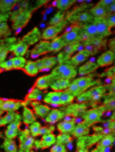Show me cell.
Returning <instances> with one entry per match:
<instances>
[{"label": "cell", "mask_w": 115, "mask_h": 152, "mask_svg": "<svg viewBox=\"0 0 115 152\" xmlns=\"http://www.w3.org/2000/svg\"><path fill=\"white\" fill-rule=\"evenodd\" d=\"M78 71L71 63H62L60 66H58L56 68H54V71L51 72V77L52 80L56 79H64V80H71V79L76 77Z\"/></svg>", "instance_id": "6da1fadb"}, {"label": "cell", "mask_w": 115, "mask_h": 152, "mask_svg": "<svg viewBox=\"0 0 115 152\" xmlns=\"http://www.w3.org/2000/svg\"><path fill=\"white\" fill-rule=\"evenodd\" d=\"M103 111H105V108L103 107L102 108H92V110L87 111V112L84 113L83 123L86 124V126H88V127L95 126V124L100 120V118H102Z\"/></svg>", "instance_id": "7a4b0ae2"}, {"label": "cell", "mask_w": 115, "mask_h": 152, "mask_svg": "<svg viewBox=\"0 0 115 152\" xmlns=\"http://www.w3.org/2000/svg\"><path fill=\"white\" fill-rule=\"evenodd\" d=\"M21 107V103L19 100H13V99H7V100H1L0 102V110L3 112H16L19 108Z\"/></svg>", "instance_id": "3957f363"}, {"label": "cell", "mask_w": 115, "mask_h": 152, "mask_svg": "<svg viewBox=\"0 0 115 152\" xmlns=\"http://www.w3.org/2000/svg\"><path fill=\"white\" fill-rule=\"evenodd\" d=\"M114 61H115V52L113 50H110V51L103 52L102 55L98 58L97 64H98V67H108V66H111Z\"/></svg>", "instance_id": "277c9868"}, {"label": "cell", "mask_w": 115, "mask_h": 152, "mask_svg": "<svg viewBox=\"0 0 115 152\" xmlns=\"http://www.w3.org/2000/svg\"><path fill=\"white\" fill-rule=\"evenodd\" d=\"M63 42L66 43V45H71V44H76L80 39V31L78 28H72L70 31H67L64 35L62 36Z\"/></svg>", "instance_id": "5b68a950"}, {"label": "cell", "mask_w": 115, "mask_h": 152, "mask_svg": "<svg viewBox=\"0 0 115 152\" xmlns=\"http://www.w3.org/2000/svg\"><path fill=\"white\" fill-rule=\"evenodd\" d=\"M63 26H59V27H47V28L43 31V34L40 35V37H42L43 40H46V42H52L54 39H56L58 35H59V32L62 31Z\"/></svg>", "instance_id": "8992f818"}, {"label": "cell", "mask_w": 115, "mask_h": 152, "mask_svg": "<svg viewBox=\"0 0 115 152\" xmlns=\"http://www.w3.org/2000/svg\"><path fill=\"white\" fill-rule=\"evenodd\" d=\"M94 24H95V27H97V31H98V35H99V37H107V36H110L111 28L108 27L106 19H98V20L94 21Z\"/></svg>", "instance_id": "52a82bcc"}, {"label": "cell", "mask_w": 115, "mask_h": 152, "mask_svg": "<svg viewBox=\"0 0 115 152\" xmlns=\"http://www.w3.org/2000/svg\"><path fill=\"white\" fill-rule=\"evenodd\" d=\"M56 61H58V59L55 56H47V58L39 59V60L36 61V64H38V67H39V71H48V69L54 68Z\"/></svg>", "instance_id": "ba28073f"}, {"label": "cell", "mask_w": 115, "mask_h": 152, "mask_svg": "<svg viewBox=\"0 0 115 152\" xmlns=\"http://www.w3.org/2000/svg\"><path fill=\"white\" fill-rule=\"evenodd\" d=\"M19 128H20V120H15L7 127L5 129L4 135H5V139H10V140H15V137L19 135Z\"/></svg>", "instance_id": "9c48e42d"}, {"label": "cell", "mask_w": 115, "mask_h": 152, "mask_svg": "<svg viewBox=\"0 0 115 152\" xmlns=\"http://www.w3.org/2000/svg\"><path fill=\"white\" fill-rule=\"evenodd\" d=\"M75 126L76 124L72 119H66V120L58 123L56 128L60 134H71V132L74 131V128H75Z\"/></svg>", "instance_id": "30bf717a"}, {"label": "cell", "mask_w": 115, "mask_h": 152, "mask_svg": "<svg viewBox=\"0 0 115 152\" xmlns=\"http://www.w3.org/2000/svg\"><path fill=\"white\" fill-rule=\"evenodd\" d=\"M44 104L47 105H52V107H60L62 103H60V92L52 91V92H48L47 95L44 96Z\"/></svg>", "instance_id": "8fae6325"}, {"label": "cell", "mask_w": 115, "mask_h": 152, "mask_svg": "<svg viewBox=\"0 0 115 152\" xmlns=\"http://www.w3.org/2000/svg\"><path fill=\"white\" fill-rule=\"evenodd\" d=\"M63 118H64V112H63L62 110L55 108V110L50 111V113L44 118V121L46 123H48V124H56L58 121H60Z\"/></svg>", "instance_id": "7c38bea8"}, {"label": "cell", "mask_w": 115, "mask_h": 152, "mask_svg": "<svg viewBox=\"0 0 115 152\" xmlns=\"http://www.w3.org/2000/svg\"><path fill=\"white\" fill-rule=\"evenodd\" d=\"M29 18H31L29 12H20V13H18V15L13 18V28H16V29L23 28V27L26 26L27 21L29 20Z\"/></svg>", "instance_id": "4fadbf2b"}, {"label": "cell", "mask_w": 115, "mask_h": 152, "mask_svg": "<svg viewBox=\"0 0 115 152\" xmlns=\"http://www.w3.org/2000/svg\"><path fill=\"white\" fill-rule=\"evenodd\" d=\"M11 51H12L13 56H20V58H23V56L28 52V44L21 40V42L15 43V44L11 47Z\"/></svg>", "instance_id": "5bb4252c"}, {"label": "cell", "mask_w": 115, "mask_h": 152, "mask_svg": "<svg viewBox=\"0 0 115 152\" xmlns=\"http://www.w3.org/2000/svg\"><path fill=\"white\" fill-rule=\"evenodd\" d=\"M54 144H56V136L54 134H47V135H43L42 140L39 142V144H36V147L39 148H50L52 147Z\"/></svg>", "instance_id": "9a60e30c"}, {"label": "cell", "mask_w": 115, "mask_h": 152, "mask_svg": "<svg viewBox=\"0 0 115 152\" xmlns=\"http://www.w3.org/2000/svg\"><path fill=\"white\" fill-rule=\"evenodd\" d=\"M90 13H91V16H94L95 18V20H98V19H106L108 16L107 8L102 7L100 4L94 5V7L91 8V11H90Z\"/></svg>", "instance_id": "2e32d148"}, {"label": "cell", "mask_w": 115, "mask_h": 152, "mask_svg": "<svg viewBox=\"0 0 115 152\" xmlns=\"http://www.w3.org/2000/svg\"><path fill=\"white\" fill-rule=\"evenodd\" d=\"M71 81L70 80H64V79H56L51 83V88L56 92H63V91H67L68 89V86H70Z\"/></svg>", "instance_id": "e0dca14e"}, {"label": "cell", "mask_w": 115, "mask_h": 152, "mask_svg": "<svg viewBox=\"0 0 115 152\" xmlns=\"http://www.w3.org/2000/svg\"><path fill=\"white\" fill-rule=\"evenodd\" d=\"M34 113H35V116H38V118H40V119H44L46 116L50 113V107H48L47 104H36L35 103L34 104Z\"/></svg>", "instance_id": "ac0fdd59"}, {"label": "cell", "mask_w": 115, "mask_h": 152, "mask_svg": "<svg viewBox=\"0 0 115 152\" xmlns=\"http://www.w3.org/2000/svg\"><path fill=\"white\" fill-rule=\"evenodd\" d=\"M47 52H51L50 51V42H46V40H42L39 44L35 47L34 52H32V56H39V55H46Z\"/></svg>", "instance_id": "d6986e66"}, {"label": "cell", "mask_w": 115, "mask_h": 152, "mask_svg": "<svg viewBox=\"0 0 115 152\" xmlns=\"http://www.w3.org/2000/svg\"><path fill=\"white\" fill-rule=\"evenodd\" d=\"M51 80H52V77H51L50 75L42 76V77L36 79V81H35V88L40 89V91H44V89H47L48 87L51 86Z\"/></svg>", "instance_id": "ffe728a7"}, {"label": "cell", "mask_w": 115, "mask_h": 152, "mask_svg": "<svg viewBox=\"0 0 115 152\" xmlns=\"http://www.w3.org/2000/svg\"><path fill=\"white\" fill-rule=\"evenodd\" d=\"M74 81L76 83V86L79 87V89H80L82 92H86V89L92 84V79L90 77V76H80V77L75 79Z\"/></svg>", "instance_id": "44dd1931"}, {"label": "cell", "mask_w": 115, "mask_h": 152, "mask_svg": "<svg viewBox=\"0 0 115 152\" xmlns=\"http://www.w3.org/2000/svg\"><path fill=\"white\" fill-rule=\"evenodd\" d=\"M87 59H88V55H87L84 51H78L76 53H74V55L71 56V64H72V66H80Z\"/></svg>", "instance_id": "7402d4cb"}, {"label": "cell", "mask_w": 115, "mask_h": 152, "mask_svg": "<svg viewBox=\"0 0 115 152\" xmlns=\"http://www.w3.org/2000/svg\"><path fill=\"white\" fill-rule=\"evenodd\" d=\"M114 142H115V137L113 135H106V136L98 143V151L106 150V148H111V145L114 144Z\"/></svg>", "instance_id": "603a6c76"}, {"label": "cell", "mask_w": 115, "mask_h": 152, "mask_svg": "<svg viewBox=\"0 0 115 152\" xmlns=\"http://www.w3.org/2000/svg\"><path fill=\"white\" fill-rule=\"evenodd\" d=\"M88 132H90V127L86 126L84 123H82V124H79V126H75V128H74V131H72V135L75 137H84V136H87Z\"/></svg>", "instance_id": "cb8c5ba5"}, {"label": "cell", "mask_w": 115, "mask_h": 152, "mask_svg": "<svg viewBox=\"0 0 115 152\" xmlns=\"http://www.w3.org/2000/svg\"><path fill=\"white\" fill-rule=\"evenodd\" d=\"M35 121H36V116H35L34 111L26 107L23 110V123L27 124V126H31V124L35 123Z\"/></svg>", "instance_id": "d4e9b609"}, {"label": "cell", "mask_w": 115, "mask_h": 152, "mask_svg": "<svg viewBox=\"0 0 115 152\" xmlns=\"http://www.w3.org/2000/svg\"><path fill=\"white\" fill-rule=\"evenodd\" d=\"M24 72H26L28 76H36L40 72L36 61H27L26 67H24Z\"/></svg>", "instance_id": "484cf974"}, {"label": "cell", "mask_w": 115, "mask_h": 152, "mask_svg": "<svg viewBox=\"0 0 115 152\" xmlns=\"http://www.w3.org/2000/svg\"><path fill=\"white\" fill-rule=\"evenodd\" d=\"M66 47V43L63 42L62 37H56L52 42H50V51L51 52H59Z\"/></svg>", "instance_id": "4316f807"}, {"label": "cell", "mask_w": 115, "mask_h": 152, "mask_svg": "<svg viewBox=\"0 0 115 152\" xmlns=\"http://www.w3.org/2000/svg\"><path fill=\"white\" fill-rule=\"evenodd\" d=\"M105 94V87H95L92 88L91 91L88 92V96H90V100L92 102H97V100L100 99V96Z\"/></svg>", "instance_id": "83f0119b"}, {"label": "cell", "mask_w": 115, "mask_h": 152, "mask_svg": "<svg viewBox=\"0 0 115 152\" xmlns=\"http://www.w3.org/2000/svg\"><path fill=\"white\" fill-rule=\"evenodd\" d=\"M19 119V115L16 112H8L5 116H3L1 119H0V127L5 126V124H11L12 121L18 120Z\"/></svg>", "instance_id": "f1b7e54d"}, {"label": "cell", "mask_w": 115, "mask_h": 152, "mask_svg": "<svg viewBox=\"0 0 115 152\" xmlns=\"http://www.w3.org/2000/svg\"><path fill=\"white\" fill-rule=\"evenodd\" d=\"M11 61H12L13 69H24V67H26V64H27L26 58H20V56H13V58H11Z\"/></svg>", "instance_id": "f546056e"}, {"label": "cell", "mask_w": 115, "mask_h": 152, "mask_svg": "<svg viewBox=\"0 0 115 152\" xmlns=\"http://www.w3.org/2000/svg\"><path fill=\"white\" fill-rule=\"evenodd\" d=\"M74 99H75V97H74L68 91L60 92V103H62V105H70V104H72Z\"/></svg>", "instance_id": "4dcf8cb0"}, {"label": "cell", "mask_w": 115, "mask_h": 152, "mask_svg": "<svg viewBox=\"0 0 115 152\" xmlns=\"http://www.w3.org/2000/svg\"><path fill=\"white\" fill-rule=\"evenodd\" d=\"M38 39H39V31H38V29H32V31L24 37L23 42L27 43V44H35Z\"/></svg>", "instance_id": "1f68e13d"}, {"label": "cell", "mask_w": 115, "mask_h": 152, "mask_svg": "<svg viewBox=\"0 0 115 152\" xmlns=\"http://www.w3.org/2000/svg\"><path fill=\"white\" fill-rule=\"evenodd\" d=\"M34 145H35V137H32L31 135H29V136L27 135L26 137L21 139V147H23V150L28 151V150H31Z\"/></svg>", "instance_id": "d6a6232c"}, {"label": "cell", "mask_w": 115, "mask_h": 152, "mask_svg": "<svg viewBox=\"0 0 115 152\" xmlns=\"http://www.w3.org/2000/svg\"><path fill=\"white\" fill-rule=\"evenodd\" d=\"M16 1L15 0H0V11L1 12H8L15 7Z\"/></svg>", "instance_id": "836d02e7"}, {"label": "cell", "mask_w": 115, "mask_h": 152, "mask_svg": "<svg viewBox=\"0 0 115 152\" xmlns=\"http://www.w3.org/2000/svg\"><path fill=\"white\" fill-rule=\"evenodd\" d=\"M97 68H98V64L94 63V61H90V63H87L86 66H83L80 69H79V74L86 75V74H90V72H94Z\"/></svg>", "instance_id": "e575fe53"}, {"label": "cell", "mask_w": 115, "mask_h": 152, "mask_svg": "<svg viewBox=\"0 0 115 152\" xmlns=\"http://www.w3.org/2000/svg\"><path fill=\"white\" fill-rule=\"evenodd\" d=\"M74 4V0H58L54 3V5L58 7L60 11H66L68 8H71V5Z\"/></svg>", "instance_id": "d590c367"}, {"label": "cell", "mask_w": 115, "mask_h": 152, "mask_svg": "<svg viewBox=\"0 0 115 152\" xmlns=\"http://www.w3.org/2000/svg\"><path fill=\"white\" fill-rule=\"evenodd\" d=\"M40 129H42V124H40L39 121H35V123H32L31 126H29L28 132L32 137H36L40 135Z\"/></svg>", "instance_id": "8d00e7d4"}, {"label": "cell", "mask_w": 115, "mask_h": 152, "mask_svg": "<svg viewBox=\"0 0 115 152\" xmlns=\"http://www.w3.org/2000/svg\"><path fill=\"white\" fill-rule=\"evenodd\" d=\"M90 20H91V15H90V13H87V12L80 13V15H78L75 19H74V21H75V23L84 24V26H86V24H88Z\"/></svg>", "instance_id": "74e56055"}, {"label": "cell", "mask_w": 115, "mask_h": 152, "mask_svg": "<svg viewBox=\"0 0 115 152\" xmlns=\"http://www.w3.org/2000/svg\"><path fill=\"white\" fill-rule=\"evenodd\" d=\"M64 19V13L63 12H58L51 18L50 20V26L51 27H56V26H62V21Z\"/></svg>", "instance_id": "f35d334b"}, {"label": "cell", "mask_w": 115, "mask_h": 152, "mask_svg": "<svg viewBox=\"0 0 115 152\" xmlns=\"http://www.w3.org/2000/svg\"><path fill=\"white\" fill-rule=\"evenodd\" d=\"M3 147H4V151L5 152H16L18 150V145H16L15 140H4V144H3Z\"/></svg>", "instance_id": "ab89813d"}, {"label": "cell", "mask_w": 115, "mask_h": 152, "mask_svg": "<svg viewBox=\"0 0 115 152\" xmlns=\"http://www.w3.org/2000/svg\"><path fill=\"white\" fill-rule=\"evenodd\" d=\"M67 91L70 92V94L72 95L74 97H75V96H79V95H82V94H83V92H82L80 89H79V87L76 86V83H75V81H71V83H70V86H68V89H67Z\"/></svg>", "instance_id": "60d3db41"}, {"label": "cell", "mask_w": 115, "mask_h": 152, "mask_svg": "<svg viewBox=\"0 0 115 152\" xmlns=\"http://www.w3.org/2000/svg\"><path fill=\"white\" fill-rule=\"evenodd\" d=\"M40 96H42V91H40V89H38V88H35V89H31V91H29V94L27 95V100H28V102L38 100V99H40Z\"/></svg>", "instance_id": "b9f144b4"}, {"label": "cell", "mask_w": 115, "mask_h": 152, "mask_svg": "<svg viewBox=\"0 0 115 152\" xmlns=\"http://www.w3.org/2000/svg\"><path fill=\"white\" fill-rule=\"evenodd\" d=\"M70 142H71L70 134H59V136L56 137V143H60V144H67Z\"/></svg>", "instance_id": "7bdbcfd3"}, {"label": "cell", "mask_w": 115, "mask_h": 152, "mask_svg": "<svg viewBox=\"0 0 115 152\" xmlns=\"http://www.w3.org/2000/svg\"><path fill=\"white\" fill-rule=\"evenodd\" d=\"M8 51H10V48L7 47V44H0V64L5 60V58L8 55Z\"/></svg>", "instance_id": "ee69618b"}, {"label": "cell", "mask_w": 115, "mask_h": 152, "mask_svg": "<svg viewBox=\"0 0 115 152\" xmlns=\"http://www.w3.org/2000/svg\"><path fill=\"white\" fill-rule=\"evenodd\" d=\"M0 68H1V71H11V69H13L11 59H5V60L0 64Z\"/></svg>", "instance_id": "f6af8a7d"}, {"label": "cell", "mask_w": 115, "mask_h": 152, "mask_svg": "<svg viewBox=\"0 0 115 152\" xmlns=\"http://www.w3.org/2000/svg\"><path fill=\"white\" fill-rule=\"evenodd\" d=\"M50 152H67V148H66L64 144H60V143H56L51 147V151Z\"/></svg>", "instance_id": "bcb514c9"}, {"label": "cell", "mask_w": 115, "mask_h": 152, "mask_svg": "<svg viewBox=\"0 0 115 152\" xmlns=\"http://www.w3.org/2000/svg\"><path fill=\"white\" fill-rule=\"evenodd\" d=\"M106 21H107V24H108V27H110V28L115 27V13L108 15L107 18H106Z\"/></svg>", "instance_id": "7dc6e473"}, {"label": "cell", "mask_w": 115, "mask_h": 152, "mask_svg": "<svg viewBox=\"0 0 115 152\" xmlns=\"http://www.w3.org/2000/svg\"><path fill=\"white\" fill-rule=\"evenodd\" d=\"M8 32V27H7V24H0V35H3V34H7Z\"/></svg>", "instance_id": "c3c4849f"}, {"label": "cell", "mask_w": 115, "mask_h": 152, "mask_svg": "<svg viewBox=\"0 0 115 152\" xmlns=\"http://www.w3.org/2000/svg\"><path fill=\"white\" fill-rule=\"evenodd\" d=\"M107 11H108V15H110V13H115V1L110 5V7H107Z\"/></svg>", "instance_id": "681fc988"}, {"label": "cell", "mask_w": 115, "mask_h": 152, "mask_svg": "<svg viewBox=\"0 0 115 152\" xmlns=\"http://www.w3.org/2000/svg\"><path fill=\"white\" fill-rule=\"evenodd\" d=\"M51 129H52V128H43V127H42V129H40V135H47V134H50Z\"/></svg>", "instance_id": "f907efd6"}, {"label": "cell", "mask_w": 115, "mask_h": 152, "mask_svg": "<svg viewBox=\"0 0 115 152\" xmlns=\"http://www.w3.org/2000/svg\"><path fill=\"white\" fill-rule=\"evenodd\" d=\"M5 20H7V15L0 12V24H3V21H5Z\"/></svg>", "instance_id": "816d5d0a"}, {"label": "cell", "mask_w": 115, "mask_h": 152, "mask_svg": "<svg viewBox=\"0 0 115 152\" xmlns=\"http://www.w3.org/2000/svg\"><path fill=\"white\" fill-rule=\"evenodd\" d=\"M110 131H111V132H114V134H115V120H114V121H111V123H110Z\"/></svg>", "instance_id": "f5cc1de1"}, {"label": "cell", "mask_w": 115, "mask_h": 152, "mask_svg": "<svg viewBox=\"0 0 115 152\" xmlns=\"http://www.w3.org/2000/svg\"><path fill=\"white\" fill-rule=\"evenodd\" d=\"M78 152H88V151H87V150H84V148H79Z\"/></svg>", "instance_id": "db71d44e"}, {"label": "cell", "mask_w": 115, "mask_h": 152, "mask_svg": "<svg viewBox=\"0 0 115 152\" xmlns=\"http://www.w3.org/2000/svg\"><path fill=\"white\" fill-rule=\"evenodd\" d=\"M1 118H3V111L0 110V119H1Z\"/></svg>", "instance_id": "11a10c76"}, {"label": "cell", "mask_w": 115, "mask_h": 152, "mask_svg": "<svg viewBox=\"0 0 115 152\" xmlns=\"http://www.w3.org/2000/svg\"><path fill=\"white\" fill-rule=\"evenodd\" d=\"M0 72H1V68H0Z\"/></svg>", "instance_id": "9f6ffc18"}]
</instances>
